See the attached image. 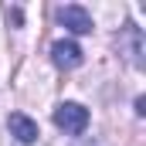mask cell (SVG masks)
Returning <instances> with one entry per match:
<instances>
[{
    "label": "cell",
    "mask_w": 146,
    "mask_h": 146,
    "mask_svg": "<svg viewBox=\"0 0 146 146\" xmlns=\"http://www.w3.org/2000/svg\"><path fill=\"white\" fill-rule=\"evenodd\" d=\"M54 126L65 129L68 136H82V133L88 129V109L78 106V102H61V106L54 109Z\"/></svg>",
    "instance_id": "6da1fadb"
},
{
    "label": "cell",
    "mask_w": 146,
    "mask_h": 146,
    "mask_svg": "<svg viewBox=\"0 0 146 146\" xmlns=\"http://www.w3.org/2000/svg\"><path fill=\"white\" fill-rule=\"evenodd\" d=\"M7 126H10V136H14L17 143H24V146L37 143V136H41V133H37V122L31 115H24V112H10Z\"/></svg>",
    "instance_id": "277c9868"
},
{
    "label": "cell",
    "mask_w": 146,
    "mask_h": 146,
    "mask_svg": "<svg viewBox=\"0 0 146 146\" xmlns=\"http://www.w3.org/2000/svg\"><path fill=\"white\" fill-rule=\"evenodd\" d=\"M51 61H54L58 68L72 72V68L82 65V48H78L75 41H54V44H51Z\"/></svg>",
    "instance_id": "5b68a950"
},
{
    "label": "cell",
    "mask_w": 146,
    "mask_h": 146,
    "mask_svg": "<svg viewBox=\"0 0 146 146\" xmlns=\"http://www.w3.org/2000/svg\"><path fill=\"white\" fill-rule=\"evenodd\" d=\"M7 17H10V21H14V24H17V27H21V24H24V14H21V10H17V7H14V10H7Z\"/></svg>",
    "instance_id": "8992f818"
},
{
    "label": "cell",
    "mask_w": 146,
    "mask_h": 146,
    "mask_svg": "<svg viewBox=\"0 0 146 146\" xmlns=\"http://www.w3.org/2000/svg\"><path fill=\"white\" fill-rule=\"evenodd\" d=\"M58 21H61V27H68L72 34H92V14L85 10V7H78V3H68V7H58Z\"/></svg>",
    "instance_id": "3957f363"
},
{
    "label": "cell",
    "mask_w": 146,
    "mask_h": 146,
    "mask_svg": "<svg viewBox=\"0 0 146 146\" xmlns=\"http://www.w3.org/2000/svg\"><path fill=\"white\" fill-rule=\"evenodd\" d=\"M75 146H102V139H95V136H85V139H78Z\"/></svg>",
    "instance_id": "52a82bcc"
},
{
    "label": "cell",
    "mask_w": 146,
    "mask_h": 146,
    "mask_svg": "<svg viewBox=\"0 0 146 146\" xmlns=\"http://www.w3.org/2000/svg\"><path fill=\"white\" fill-rule=\"evenodd\" d=\"M119 48H122V54L129 58V65L133 68H143L146 65V37H143V31L136 27V24H126L122 27V37H119Z\"/></svg>",
    "instance_id": "7a4b0ae2"
},
{
    "label": "cell",
    "mask_w": 146,
    "mask_h": 146,
    "mask_svg": "<svg viewBox=\"0 0 146 146\" xmlns=\"http://www.w3.org/2000/svg\"><path fill=\"white\" fill-rule=\"evenodd\" d=\"M136 115H146V99H143V95L136 99Z\"/></svg>",
    "instance_id": "ba28073f"
}]
</instances>
